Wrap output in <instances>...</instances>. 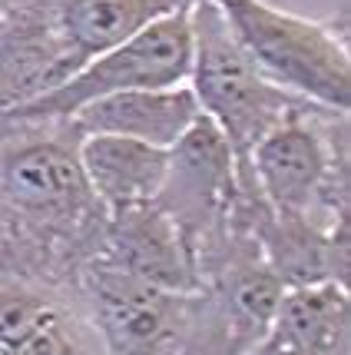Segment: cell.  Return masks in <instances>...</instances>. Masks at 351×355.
<instances>
[{
	"mask_svg": "<svg viewBox=\"0 0 351 355\" xmlns=\"http://www.w3.org/2000/svg\"><path fill=\"white\" fill-rule=\"evenodd\" d=\"M70 116L0 113V269L73 286L100 249L107 209L80 166Z\"/></svg>",
	"mask_w": 351,
	"mask_h": 355,
	"instance_id": "cell-1",
	"label": "cell"
},
{
	"mask_svg": "<svg viewBox=\"0 0 351 355\" xmlns=\"http://www.w3.org/2000/svg\"><path fill=\"white\" fill-rule=\"evenodd\" d=\"M252 173L278 216L348 239V113L312 107L255 143Z\"/></svg>",
	"mask_w": 351,
	"mask_h": 355,
	"instance_id": "cell-2",
	"label": "cell"
},
{
	"mask_svg": "<svg viewBox=\"0 0 351 355\" xmlns=\"http://www.w3.org/2000/svg\"><path fill=\"white\" fill-rule=\"evenodd\" d=\"M189 31H192V63L186 83L196 96L202 116H209L226 137L235 163H249L255 143L278 123L318 107L262 77L259 67L235 44L213 0L189 3Z\"/></svg>",
	"mask_w": 351,
	"mask_h": 355,
	"instance_id": "cell-3",
	"label": "cell"
},
{
	"mask_svg": "<svg viewBox=\"0 0 351 355\" xmlns=\"http://www.w3.org/2000/svg\"><path fill=\"white\" fill-rule=\"evenodd\" d=\"M245 57L262 77L318 107L348 113L351 60L348 46L328 27L278 10L265 0H213Z\"/></svg>",
	"mask_w": 351,
	"mask_h": 355,
	"instance_id": "cell-4",
	"label": "cell"
},
{
	"mask_svg": "<svg viewBox=\"0 0 351 355\" xmlns=\"http://www.w3.org/2000/svg\"><path fill=\"white\" fill-rule=\"evenodd\" d=\"M192 63L189 7L172 10L139 27L123 44L103 50L57 90L37 96L7 113L14 116H73L80 107L123 90H156L186 83Z\"/></svg>",
	"mask_w": 351,
	"mask_h": 355,
	"instance_id": "cell-5",
	"label": "cell"
},
{
	"mask_svg": "<svg viewBox=\"0 0 351 355\" xmlns=\"http://www.w3.org/2000/svg\"><path fill=\"white\" fill-rule=\"evenodd\" d=\"M235 189V156L219 126L199 113V120L176 146H169V166L156 206L172 219L192 263L226 239L229 232V202ZM199 276V272H196Z\"/></svg>",
	"mask_w": 351,
	"mask_h": 355,
	"instance_id": "cell-6",
	"label": "cell"
},
{
	"mask_svg": "<svg viewBox=\"0 0 351 355\" xmlns=\"http://www.w3.org/2000/svg\"><path fill=\"white\" fill-rule=\"evenodd\" d=\"M0 355H109L77 286L0 269Z\"/></svg>",
	"mask_w": 351,
	"mask_h": 355,
	"instance_id": "cell-7",
	"label": "cell"
},
{
	"mask_svg": "<svg viewBox=\"0 0 351 355\" xmlns=\"http://www.w3.org/2000/svg\"><path fill=\"white\" fill-rule=\"evenodd\" d=\"M90 259L159 289H172V293L199 289L192 252L183 243L179 230L172 226V219L156 202L107 213L100 249Z\"/></svg>",
	"mask_w": 351,
	"mask_h": 355,
	"instance_id": "cell-8",
	"label": "cell"
},
{
	"mask_svg": "<svg viewBox=\"0 0 351 355\" xmlns=\"http://www.w3.org/2000/svg\"><path fill=\"white\" fill-rule=\"evenodd\" d=\"M245 355H351L348 286H289L269 329Z\"/></svg>",
	"mask_w": 351,
	"mask_h": 355,
	"instance_id": "cell-9",
	"label": "cell"
},
{
	"mask_svg": "<svg viewBox=\"0 0 351 355\" xmlns=\"http://www.w3.org/2000/svg\"><path fill=\"white\" fill-rule=\"evenodd\" d=\"M199 103L189 83L156 87V90H123L80 107L70 120L80 133H113V137L143 139L150 146H176L189 126L199 120Z\"/></svg>",
	"mask_w": 351,
	"mask_h": 355,
	"instance_id": "cell-10",
	"label": "cell"
},
{
	"mask_svg": "<svg viewBox=\"0 0 351 355\" xmlns=\"http://www.w3.org/2000/svg\"><path fill=\"white\" fill-rule=\"evenodd\" d=\"M80 166L103 209L120 213L156 202L166 180L169 150L113 133H87L80 139Z\"/></svg>",
	"mask_w": 351,
	"mask_h": 355,
	"instance_id": "cell-11",
	"label": "cell"
},
{
	"mask_svg": "<svg viewBox=\"0 0 351 355\" xmlns=\"http://www.w3.org/2000/svg\"><path fill=\"white\" fill-rule=\"evenodd\" d=\"M10 7V0H0V17H3V10Z\"/></svg>",
	"mask_w": 351,
	"mask_h": 355,
	"instance_id": "cell-12",
	"label": "cell"
}]
</instances>
